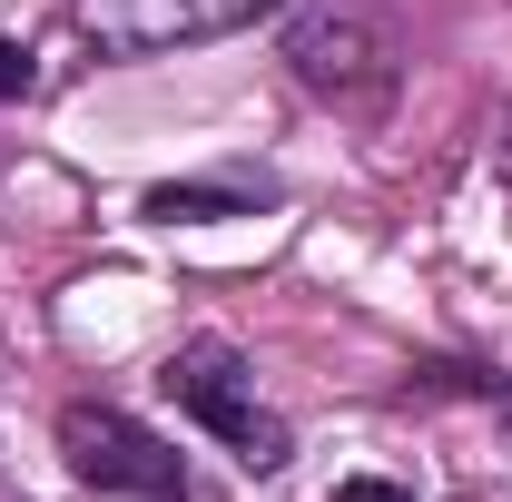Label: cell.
<instances>
[{
  "label": "cell",
  "instance_id": "1",
  "mask_svg": "<svg viewBox=\"0 0 512 502\" xmlns=\"http://www.w3.org/2000/svg\"><path fill=\"white\" fill-rule=\"evenodd\" d=\"M286 69H296V89H316L335 119H384L394 109V79H404V50H394V30L375 10L306 0L286 20Z\"/></svg>",
  "mask_w": 512,
  "mask_h": 502
},
{
  "label": "cell",
  "instance_id": "2",
  "mask_svg": "<svg viewBox=\"0 0 512 502\" xmlns=\"http://www.w3.org/2000/svg\"><path fill=\"white\" fill-rule=\"evenodd\" d=\"M158 384H168V404L188 414L197 434H217L247 473H286V453H296V434H286V414L256 394L247 355L227 345V335H188L168 365H158Z\"/></svg>",
  "mask_w": 512,
  "mask_h": 502
},
{
  "label": "cell",
  "instance_id": "3",
  "mask_svg": "<svg viewBox=\"0 0 512 502\" xmlns=\"http://www.w3.org/2000/svg\"><path fill=\"white\" fill-rule=\"evenodd\" d=\"M60 453L89 493H128V502H188V453L158 443L138 414L119 404H60Z\"/></svg>",
  "mask_w": 512,
  "mask_h": 502
},
{
  "label": "cell",
  "instance_id": "4",
  "mask_svg": "<svg viewBox=\"0 0 512 502\" xmlns=\"http://www.w3.org/2000/svg\"><path fill=\"white\" fill-rule=\"evenodd\" d=\"M266 10H286V0H79V30L99 40V50H188V40H227V30H247Z\"/></svg>",
  "mask_w": 512,
  "mask_h": 502
},
{
  "label": "cell",
  "instance_id": "5",
  "mask_svg": "<svg viewBox=\"0 0 512 502\" xmlns=\"http://www.w3.org/2000/svg\"><path fill=\"white\" fill-rule=\"evenodd\" d=\"M138 207H148L158 227H197V217H247V197H237V188H148Z\"/></svg>",
  "mask_w": 512,
  "mask_h": 502
},
{
  "label": "cell",
  "instance_id": "6",
  "mask_svg": "<svg viewBox=\"0 0 512 502\" xmlns=\"http://www.w3.org/2000/svg\"><path fill=\"white\" fill-rule=\"evenodd\" d=\"M325 502H414V483H394V473H345Z\"/></svg>",
  "mask_w": 512,
  "mask_h": 502
},
{
  "label": "cell",
  "instance_id": "7",
  "mask_svg": "<svg viewBox=\"0 0 512 502\" xmlns=\"http://www.w3.org/2000/svg\"><path fill=\"white\" fill-rule=\"evenodd\" d=\"M30 89H40L30 50H20V40H0V99H30Z\"/></svg>",
  "mask_w": 512,
  "mask_h": 502
},
{
  "label": "cell",
  "instance_id": "8",
  "mask_svg": "<svg viewBox=\"0 0 512 502\" xmlns=\"http://www.w3.org/2000/svg\"><path fill=\"white\" fill-rule=\"evenodd\" d=\"M493 158H503V178H512V99H503V119H493Z\"/></svg>",
  "mask_w": 512,
  "mask_h": 502
}]
</instances>
